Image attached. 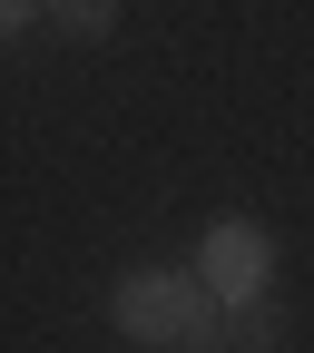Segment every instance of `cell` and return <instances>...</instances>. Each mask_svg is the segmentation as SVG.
Instances as JSON below:
<instances>
[{
  "mask_svg": "<svg viewBox=\"0 0 314 353\" xmlns=\"http://www.w3.org/2000/svg\"><path fill=\"white\" fill-rule=\"evenodd\" d=\"M197 304H216V294L197 285V265H138V275L108 285V324H118L128 343H157V353H167L177 334H187Z\"/></svg>",
  "mask_w": 314,
  "mask_h": 353,
  "instance_id": "obj_1",
  "label": "cell"
},
{
  "mask_svg": "<svg viewBox=\"0 0 314 353\" xmlns=\"http://www.w3.org/2000/svg\"><path fill=\"white\" fill-rule=\"evenodd\" d=\"M265 275H275L265 226H255V216H216L206 245H197V285H206L216 304H246V294H265Z\"/></svg>",
  "mask_w": 314,
  "mask_h": 353,
  "instance_id": "obj_2",
  "label": "cell"
},
{
  "mask_svg": "<svg viewBox=\"0 0 314 353\" xmlns=\"http://www.w3.org/2000/svg\"><path fill=\"white\" fill-rule=\"evenodd\" d=\"M226 324H236V353H285V314L265 294H246V304H226Z\"/></svg>",
  "mask_w": 314,
  "mask_h": 353,
  "instance_id": "obj_3",
  "label": "cell"
},
{
  "mask_svg": "<svg viewBox=\"0 0 314 353\" xmlns=\"http://www.w3.org/2000/svg\"><path fill=\"white\" fill-rule=\"evenodd\" d=\"M39 10H50L69 39H108L118 30V0H39Z\"/></svg>",
  "mask_w": 314,
  "mask_h": 353,
  "instance_id": "obj_4",
  "label": "cell"
},
{
  "mask_svg": "<svg viewBox=\"0 0 314 353\" xmlns=\"http://www.w3.org/2000/svg\"><path fill=\"white\" fill-rule=\"evenodd\" d=\"M177 353H236V324H226V304H197L187 334H177Z\"/></svg>",
  "mask_w": 314,
  "mask_h": 353,
  "instance_id": "obj_5",
  "label": "cell"
},
{
  "mask_svg": "<svg viewBox=\"0 0 314 353\" xmlns=\"http://www.w3.org/2000/svg\"><path fill=\"white\" fill-rule=\"evenodd\" d=\"M39 20V0H0V39H10V30H30Z\"/></svg>",
  "mask_w": 314,
  "mask_h": 353,
  "instance_id": "obj_6",
  "label": "cell"
}]
</instances>
